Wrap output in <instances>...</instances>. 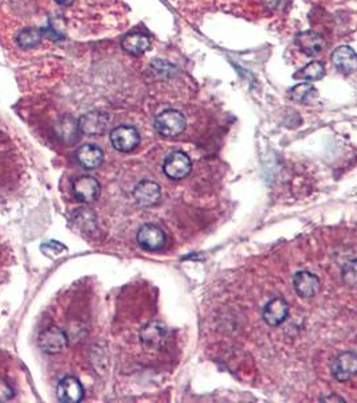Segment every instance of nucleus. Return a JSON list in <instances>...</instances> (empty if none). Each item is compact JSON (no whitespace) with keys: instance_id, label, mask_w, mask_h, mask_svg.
Instances as JSON below:
<instances>
[{"instance_id":"0eeeda50","label":"nucleus","mask_w":357,"mask_h":403,"mask_svg":"<svg viewBox=\"0 0 357 403\" xmlns=\"http://www.w3.org/2000/svg\"><path fill=\"white\" fill-rule=\"evenodd\" d=\"M57 397L60 402L79 403L85 397V390L79 379L75 376H65L57 384Z\"/></svg>"},{"instance_id":"412c9836","label":"nucleus","mask_w":357,"mask_h":403,"mask_svg":"<svg viewBox=\"0 0 357 403\" xmlns=\"http://www.w3.org/2000/svg\"><path fill=\"white\" fill-rule=\"evenodd\" d=\"M316 94V89L309 84H299L289 91V97L295 102H305Z\"/></svg>"},{"instance_id":"423d86ee","label":"nucleus","mask_w":357,"mask_h":403,"mask_svg":"<svg viewBox=\"0 0 357 403\" xmlns=\"http://www.w3.org/2000/svg\"><path fill=\"white\" fill-rule=\"evenodd\" d=\"M138 245L149 251H158L165 246L167 237L162 229L156 224H144L137 231Z\"/></svg>"},{"instance_id":"aec40b11","label":"nucleus","mask_w":357,"mask_h":403,"mask_svg":"<svg viewBox=\"0 0 357 403\" xmlns=\"http://www.w3.org/2000/svg\"><path fill=\"white\" fill-rule=\"evenodd\" d=\"M16 41L22 49H34L42 42V32L36 29H25L19 32Z\"/></svg>"},{"instance_id":"9d476101","label":"nucleus","mask_w":357,"mask_h":403,"mask_svg":"<svg viewBox=\"0 0 357 403\" xmlns=\"http://www.w3.org/2000/svg\"><path fill=\"white\" fill-rule=\"evenodd\" d=\"M332 373L338 382H347L357 373V354L344 352L332 365Z\"/></svg>"},{"instance_id":"4468645a","label":"nucleus","mask_w":357,"mask_h":403,"mask_svg":"<svg viewBox=\"0 0 357 403\" xmlns=\"http://www.w3.org/2000/svg\"><path fill=\"white\" fill-rule=\"evenodd\" d=\"M332 62L344 74L357 71V54L349 46H340L332 54Z\"/></svg>"},{"instance_id":"f257e3e1","label":"nucleus","mask_w":357,"mask_h":403,"mask_svg":"<svg viewBox=\"0 0 357 403\" xmlns=\"http://www.w3.org/2000/svg\"><path fill=\"white\" fill-rule=\"evenodd\" d=\"M186 126H187L186 117L183 116V113L175 109L164 111L155 120L156 130L164 137L179 136L180 133L184 132Z\"/></svg>"},{"instance_id":"1a4fd4ad","label":"nucleus","mask_w":357,"mask_h":403,"mask_svg":"<svg viewBox=\"0 0 357 403\" xmlns=\"http://www.w3.org/2000/svg\"><path fill=\"white\" fill-rule=\"evenodd\" d=\"M293 285H294L295 293L301 299L315 297L319 293L320 286H321L319 277L310 272H306V270H301L294 275Z\"/></svg>"},{"instance_id":"393cba45","label":"nucleus","mask_w":357,"mask_h":403,"mask_svg":"<svg viewBox=\"0 0 357 403\" xmlns=\"http://www.w3.org/2000/svg\"><path fill=\"white\" fill-rule=\"evenodd\" d=\"M60 5H70L74 0H56Z\"/></svg>"},{"instance_id":"20e7f679","label":"nucleus","mask_w":357,"mask_h":403,"mask_svg":"<svg viewBox=\"0 0 357 403\" xmlns=\"http://www.w3.org/2000/svg\"><path fill=\"white\" fill-rule=\"evenodd\" d=\"M38 343L43 352L49 355H57L65 351L69 341L62 330H60L58 327H49L40 332Z\"/></svg>"},{"instance_id":"39448f33","label":"nucleus","mask_w":357,"mask_h":403,"mask_svg":"<svg viewBox=\"0 0 357 403\" xmlns=\"http://www.w3.org/2000/svg\"><path fill=\"white\" fill-rule=\"evenodd\" d=\"M73 194L78 202L89 205L97 200L101 194V186L93 176H79L73 183Z\"/></svg>"},{"instance_id":"4be33fe9","label":"nucleus","mask_w":357,"mask_h":403,"mask_svg":"<svg viewBox=\"0 0 357 403\" xmlns=\"http://www.w3.org/2000/svg\"><path fill=\"white\" fill-rule=\"evenodd\" d=\"M343 279L349 286H357V260L347 262L343 268Z\"/></svg>"},{"instance_id":"f8f14e48","label":"nucleus","mask_w":357,"mask_h":403,"mask_svg":"<svg viewBox=\"0 0 357 403\" xmlns=\"http://www.w3.org/2000/svg\"><path fill=\"white\" fill-rule=\"evenodd\" d=\"M108 124H109L108 115L99 111L88 112L86 115L81 116V119L78 120L79 130L88 136H96V135L103 133Z\"/></svg>"},{"instance_id":"dca6fc26","label":"nucleus","mask_w":357,"mask_h":403,"mask_svg":"<svg viewBox=\"0 0 357 403\" xmlns=\"http://www.w3.org/2000/svg\"><path fill=\"white\" fill-rule=\"evenodd\" d=\"M167 338V330L160 323H149L141 331V341L149 349H159Z\"/></svg>"},{"instance_id":"6ab92c4d","label":"nucleus","mask_w":357,"mask_h":403,"mask_svg":"<svg viewBox=\"0 0 357 403\" xmlns=\"http://www.w3.org/2000/svg\"><path fill=\"white\" fill-rule=\"evenodd\" d=\"M325 76V67L321 62H310L304 69L295 73V78L306 80V81H319Z\"/></svg>"},{"instance_id":"f3484780","label":"nucleus","mask_w":357,"mask_h":403,"mask_svg":"<svg viewBox=\"0 0 357 403\" xmlns=\"http://www.w3.org/2000/svg\"><path fill=\"white\" fill-rule=\"evenodd\" d=\"M121 47L124 51L132 56H141L151 47V41L147 35L141 32H132L121 41Z\"/></svg>"},{"instance_id":"f03ea898","label":"nucleus","mask_w":357,"mask_h":403,"mask_svg":"<svg viewBox=\"0 0 357 403\" xmlns=\"http://www.w3.org/2000/svg\"><path fill=\"white\" fill-rule=\"evenodd\" d=\"M193 170V161L190 156L183 151H175L165 157L162 171L165 176L172 181H182L190 175Z\"/></svg>"},{"instance_id":"a211bd4d","label":"nucleus","mask_w":357,"mask_h":403,"mask_svg":"<svg viewBox=\"0 0 357 403\" xmlns=\"http://www.w3.org/2000/svg\"><path fill=\"white\" fill-rule=\"evenodd\" d=\"M56 132H57L61 141H65L67 144H70V143H75L78 140L81 130H79L78 122H75L70 116H66V117H62L56 125Z\"/></svg>"},{"instance_id":"ddd939ff","label":"nucleus","mask_w":357,"mask_h":403,"mask_svg":"<svg viewBox=\"0 0 357 403\" xmlns=\"http://www.w3.org/2000/svg\"><path fill=\"white\" fill-rule=\"evenodd\" d=\"M297 46L309 57L320 56L326 47L324 36L313 32H301L297 35Z\"/></svg>"},{"instance_id":"5701e85b","label":"nucleus","mask_w":357,"mask_h":403,"mask_svg":"<svg viewBox=\"0 0 357 403\" xmlns=\"http://www.w3.org/2000/svg\"><path fill=\"white\" fill-rule=\"evenodd\" d=\"M66 250L67 248L65 245L61 242H57V241H49L40 246V251L49 258H54V257L62 254Z\"/></svg>"},{"instance_id":"2eb2a0df","label":"nucleus","mask_w":357,"mask_h":403,"mask_svg":"<svg viewBox=\"0 0 357 403\" xmlns=\"http://www.w3.org/2000/svg\"><path fill=\"white\" fill-rule=\"evenodd\" d=\"M77 163L85 170H96L103 161L102 150L95 144L82 146L75 154Z\"/></svg>"},{"instance_id":"b1692460","label":"nucleus","mask_w":357,"mask_h":403,"mask_svg":"<svg viewBox=\"0 0 357 403\" xmlns=\"http://www.w3.org/2000/svg\"><path fill=\"white\" fill-rule=\"evenodd\" d=\"M14 395H15V391L11 387V384L5 379L0 378V403L11 401Z\"/></svg>"},{"instance_id":"6e6552de","label":"nucleus","mask_w":357,"mask_h":403,"mask_svg":"<svg viewBox=\"0 0 357 403\" xmlns=\"http://www.w3.org/2000/svg\"><path fill=\"white\" fill-rule=\"evenodd\" d=\"M133 198L141 207H152L162 199V188L152 181H143L133 189Z\"/></svg>"},{"instance_id":"7ed1b4c3","label":"nucleus","mask_w":357,"mask_h":403,"mask_svg":"<svg viewBox=\"0 0 357 403\" xmlns=\"http://www.w3.org/2000/svg\"><path fill=\"white\" fill-rule=\"evenodd\" d=\"M110 143L116 151L128 154L138 147L140 135L134 126L120 125L110 132Z\"/></svg>"},{"instance_id":"9b49d317","label":"nucleus","mask_w":357,"mask_h":403,"mask_svg":"<svg viewBox=\"0 0 357 403\" xmlns=\"http://www.w3.org/2000/svg\"><path fill=\"white\" fill-rule=\"evenodd\" d=\"M288 316H289V304L281 297H275L270 300L263 308V320L270 327L281 325L282 323H285Z\"/></svg>"}]
</instances>
